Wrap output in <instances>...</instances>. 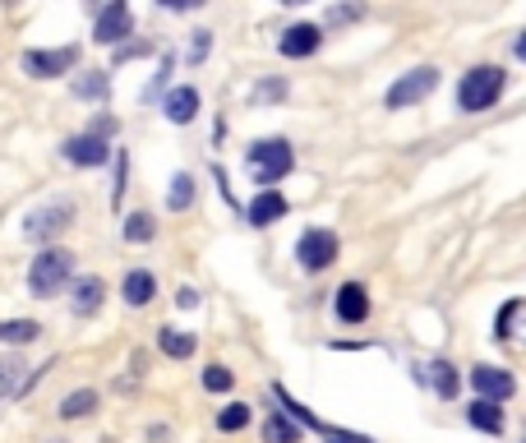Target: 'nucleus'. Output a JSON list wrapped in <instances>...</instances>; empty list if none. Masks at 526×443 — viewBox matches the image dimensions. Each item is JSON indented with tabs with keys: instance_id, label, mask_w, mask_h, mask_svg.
Returning <instances> with one entry per match:
<instances>
[{
	"instance_id": "nucleus-31",
	"label": "nucleus",
	"mask_w": 526,
	"mask_h": 443,
	"mask_svg": "<svg viewBox=\"0 0 526 443\" xmlns=\"http://www.w3.org/2000/svg\"><path fill=\"white\" fill-rule=\"evenodd\" d=\"M282 97H287V84H282V79H263V84H254L250 102L263 107V102H282Z\"/></svg>"
},
{
	"instance_id": "nucleus-21",
	"label": "nucleus",
	"mask_w": 526,
	"mask_h": 443,
	"mask_svg": "<svg viewBox=\"0 0 526 443\" xmlns=\"http://www.w3.org/2000/svg\"><path fill=\"white\" fill-rule=\"evenodd\" d=\"M194 194H199L194 190V176L190 171H176V176H171V190H167V208L171 213H185V208L194 204Z\"/></svg>"
},
{
	"instance_id": "nucleus-4",
	"label": "nucleus",
	"mask_w": 526,
	"mask_h": 443,
	"mask_svg": "<svg viewBox=\"0 0 526 443\" xmlns=\"http://www.w3.org/2000/svg\"><path fill=\"white\" fill-rule=\"evenodd\" d=\"M434 88H439V70H434V65H416V70H407L393 88H388L383 107H388V111H407V107H416V102H425Z\"/></svg>"
},
{
	"instance_id": "nucleus-23",
	"label": "nucleus",
	"mask_w": 526,
	"mask_h": 443,
	"mask_svg": "<svg viewBox=\"0 0 526 443\" xmlns=\"http://www.w3.org/2000/svg\"><path fill=\"white\" fill-rule=\"evenodd\" d=\"M120 236L130 240V245H148V240H157L153 213H130V217H125V227H120Z\"/></svg>"
},
{
	"instance_id": "nucleus-27",
	"label": "nucleus",
	"mask_w": 526,
	"mask_h": 443,
	"mask_svg": "<svg viewBox=\"0 0 526 443\" xmlns=\"http://www.w3.org/2000/svg\"><path fill=\"white\" fill-rule=\"evenodd\" d=\"M24 370H28V365H24V360H0V397H14V393H19V388H24Z\"/></svg>"
},
{
	"instance_id": "nucleus-32",
	"label": "nucleus",
	"mask_w": 526,
	"mask_h": 443,
	"mask_svg": "<svg viewBox=\"0 0 526 443\" xmlns=\"http://www.w3.org/2000/svg\"><path fill=\"white\" fill-rule=\"evenodd\" d=\"M111 162H116V185H111V208H120V194H125V180H130V153L120 148V153L111 157Z\"/></svg>"
},
{
	"instance_id": "nucleus-5",
	"label": "nucleus",
	"mask_w": 526,
	"mask_h": 443,
	"mask_svg": "<svg viewBox=\"0 0 526 443\" xmlns=\"http://www.w3.org/2000/svg\"><path fill=\"white\" fill-rule=\"evenodd\" d=\"M337 259V231L328 227H310L305 236L296 240V264L305 273H323V268Z\"/></svg>"
},
{
	"instance_id": "nucleus-15",
	"label": "nucleus",
	"mask_w": 526,
	"mask_h": 443,
	"mask_svg": "<svg viewBox=\"0 0 526 443\" xmlns=\"http://www.w3.org/2000/svg\"><path fill=\"white\" fill-rule=\"evenodd\" d=\"M162 111H167L171 125H190L194 116H199V88L185 84V88H171L167 102H162Z\"/></svg>"
},
{
	"instance_id": "nucleus-22",
	"label": "nucleus",
	"mask_w": 526,
	"mask_h": 443,
	"mask_svg": "<svg viewBox=\"0 0 526 443\" xmlns=\"http://www.w3.org/2000/svg\"><path fill=\"white\" fill-rule=\"evenodd\" d=\"M263 443H300V430L282 411H268V416H263Z\"/></svg>"
},
{
	"instance_id": "nucleus-35",
	"label": "nucleus",
	"mask_w": 526,
	"mask_h": 443,
	"mask_svg": "<svg viewBox=\"0 0 526 443\" xmlns=\"http://www.w3.org/2000/svg\"><path fill=\"white\" fill-rule=\"evenodd\" d=\"M351 19H360V10H342V5L328 10V24H351Z\"/></svg>"
},
{
	"instance_id": "nucleus-6",
	"label": "nucleus",
	"mask_w": 526,
	"mask_h": 443,
	"mask_svg": "<svg viewBox=\"0 0 526 443\" xmlns=\"http://www.w3.org/2000/svg\"><path fill=\"white\" fill-rule=\"evenodd\" d=\"M74 222V204L70 199H51V204H42V208H33V213L24 217V236L28 240H51V236H60V231Z\"/></svg>"
},
{
	"instance_id": "nucleus-36",
	"label": "nucleus",
	"mask_w": 526,
	"mask_h": 443,
	"mask_svg": "<svg viewBox=\"0 0 526 443\" xmlns=\"http://www.w3.org/2000/svg\"><path fill=\"white\" fill-rule=\"evenodd\" d=\"M176 305H180V310H194V305H199V291H194V287H180V291H176Z\"/></svg>"
},
{
	"instance_id": "nucleus-19",
	"label": "nucleus",
	"mask_w": 526,
	"mask_h": 443,
	"mask_svg": "<svg viewBox=\"0 0 526 443\" xmlns=\"http://www.w3.org/2000/svg\"><path fill=\"white\" fill-rule=\"evenodd\" d=\"M157 347H162V356H171V360H190L194 356V333H180V328H162L157 333Z\"/></svg>"
},
{
	"instance_id": "nucleus-14",
	"label": "nucleus",
	"mask_w": 526,
	"mask_h": 443,
	"mask_svg": "<svg viewBox=\"0 0 526 443\" xmlns=\"http://www.w3.org/2000/svg\"><path fill=\"white\" fill-rule=\"evenodd\" d=\"M102 296H107V282H102V277H79V282H74L70 310L79 314V319H93V314L102 310Z\"/></svg>"
},
{
	"instance_id": "nucleus-1",
	"label": "nucleus",
	"mask_w": 526,
	"mask_h": 443,
	"mask_svg": "<svg viewBox=\"0 0 526 443\" xmlns=\"http://www.w3.org/2000/svg\"><path fill=\"white\" fill-rule=\"evenodd\" d=\"M503 88H508V70H499V65H476V70H467L462 84H457V107L467 111V116L490 111L503 97Z\"/></svg>"
},
{
	"instance_id": "nucleus-26",
	"label": "nucleus",
	"mask_w": 526,
	"mask_h": 443,
	"mask_svg": "<svg viewBox=\"0 0 526 443\" xmlns=\"http://www.w3.org/2000/svg\"><path fill=\"white\" fill-rule=\"evenodd\" d=\"M107 74L102 70H84L79 74V79H74V97H88V102H102V97H107Z\"/></svg>"
},
{
	"instance_id": "nucleus-3",
	"label": "nucleus",
	"mask_w": 526,
	"mask_h": 443,
	"mask_svg": "<svg viewBox=\"0 0 526 443\" xmlns=\"http://www.w3.org/2000/svg\"><path fill=\"white\" fill-rule=\"evenodd\" d=\"M70 273H74V254L70 250H51L47 245V250L33 259V268H28V291H33L37 300H47L70 282Z\"/></svg>"
},
{
	"instance_id": "nucleus-2",
	"label": "nucleus",
	"mask_w": 526,
	"mask_h": 443,
	"mask_svg": "<svg viewBox=\"0 0 526 443\" xmlns=\"http://www.w3.org/2000/svg\"><path fill=\"white\" fill-rule=\"evenodd\" d=\"M245 162H250V176L259 190H277V180H287L296 167V153L287 139H259V144H250Z\"/></svg>"
},
{
	"instance_id": "nucleus-9",
	"label": "nucleus",
	"mask_w": 526,
	"mask_h": 443,
	"mask_svg": "<svg viewBox=\"0 0 526 443\" xmlns=\"http://www.w3.org/2000/svg\"><path fill=\"white\" fill-rule=\"evenodd\" d=\"M130 28H134V14H130V5H125V0H116V5H107V10L97 14L93 37H97V42H102V47H120V42L130 37Z\"/></svg>"
},
{
	"instance_id": "nucleus-11",
	"label": "nucleus",
	"mask_w": 526,
	"mask_h": 443,
	"mask_svg": "<svg viewBox=\"0 0 526 443\" xmlns=\"http://www.w3.org/2000/svg\"><path fill=\"white\" fill-rule=\"evenodd\" d=\"M319 42H323L319 24H291L287 33H282V42H277V51H282L287 60H305V56L319 51Z\"/></svg>"
},
{
	"instance_id": "nucleus-29",
	"label": "nucleus",
	"mask_w": 526,
	"mask_h": 443,
	"mask_svg": "<svg viewBox=\"0 0 526 443\" xmlns=\"http://www.w3.org/2000/svg\"><path fill=\"white\" fill-rule=\"evenodd\" d=\"M517 314H522V300H508V305H503L499 310V319H494V337H499V342H513V324H517Z\"/></svg>"
},
{
	"instance_id": "nucleus-10",
	"label": "nucleus",
	"mask_w": 526,
	"mask_h": 443,
	"mask_svg": "<svg viewBox=\"0 0 526 443\" xmlns=\"http://www.w3.org/2000/svg\"><path fill=\"white\" fill-rule=\"evenodd\" d=\"M60 153H65V162H74V167H102V162H111V144H102L93 134H70V139L60 144Z\"/></svg>"
},
{
	"instance_id": "nucleus-13",
	"label": "nucleus",
	"mask_w": 526,
	"mask_h": 443,
	"mask_svg": "<svg viewBox=\"0 0 526 443\" xmlns=\"http://www.w3.org/2000/svg\"><path fill=\"white\" fill-rule=\"evenodd\" d=\"M282 217H287V194L282 190H259L254 204L245 208V222H250V227H273Z\"/></svg>"
},
{
	"instance_id": "nucleus-25",
	"label": "nucleus",
	"mask_w": 526,
	"mask_h": 443,
	"mask_svg": "<svg viewBox=\"0 0 526 443\" xmlns=\"http://www.w3.org/2000/svg\"><path fill=\"white\" fill-rule=\"evenodd\" d=\"M277 402H282V416H291V425H296V420H300L305 430H314V434H328V425H323V420L314 416V411H305V407H300V402H291V397H287V388H277Z\"/></svg>"
},
{
	"instance_id": "nucleus-7",
	"label": "nucleus",
	"mask_w": 526,
	"mask_h": 443,
	"mask_svg": "<svg viewBox=\"0 0 526 443\" xmlns=\"http://www.w3.org/2000/svg\"><path fill=\"white\" fill-rule=\"evenodd\" d=\"M79 47H56V51H24V70L33 79H60V74L74 70Z\"/></svg>"
},
{
	"instance_id": "nucleus-12",
	"label": "nucleus",
	"mask_w": 526,
	"mask_h": 443,
	"mask_svg": "<svg viewBox=\"0 0 526 443\" xmlns=\"http://www.w3.org/2000/svg\"><path fill=\"white\" fill-rule=\"evenodd\" d=\"M333 310L342 324H365L370 319V291H365V282H347V287L337 291Z\"/></svg>"
},
{
	"instance_id": "nucleus-28",
	"label": "nucleus",
	"mask_w": 526,
	"mask_h": 443,
	"mask_svg": "<svg viewBox=\"0 0 526 443\" xmlns=\"http://www.w3.org/2000/svg\"><path fill=\"white\" fill-rule=\"evenodd\" d=\"M245 425H250V407H245V402H231V407L217 411V430L222 434H236V430H245Z\"/></svg>"
},
{
	"instance_id": "nucleus-30",
	"label": "nucleus",
	"mask_w": 526,
	"mask_h": 443,
	"mask_svg": "<svg viewBox=\"0 0 526 443\" xmlns=\"http://www.w3.org/2000/svg\"><path fill=\"white\" fill-rule=\"evenodd\" d=\"M231 384H236V374H231L227 365H208V370H204V388H208V393H231Z\"/></svg>"
},
{
	"instance_id": "nucleus-34",
	"label": "nucleus",
	"mask_w": 526,
	"mask_h": 443,
	"mask_svg": "<svg viewBox=\"0 0 526 443\" xmlns=\"http://www.w3.org/2000/svg\"><path fill=\"white\" fill-rule=\"evenodd\" d=\"M167 74H171V56H162V70H157V79L144 88V102H153V97L162 93V88H167Z\"/></svg>"
},
{
	"instance_id": "nucleus-24",
	"label": "nucleus",
	"mask_w": 526,
	"mask_h": 443,
	"mask_svg": "<svg viewBox=\"0 0 526 443\" xmlns=\"http://www.w3.org/2000/svg\"><path fill=\"white\" fill-rule=\"evenodd\" d=\"M93 411H97L93 388H74V393L60 402V420H79V416H93Z\"/></svg>"
},
{
	"instance_id": "nucleus-18",
	"label": "nucleus",
	"mask_w": 526,
	"mask_h": 443,
	"mask_svg": "<svg viewBox=\"0 0 526 443\" xmlns=\"http://www.w3.org/2000/svg\"><path fill=\"white\" fill-rule=\"evenodd\" d=\"M37 333H42L37 319H0V347H28L37 342Z\"/></svg>"
},
{
	"instance_id": "nucleus-33",
	"label": "nucleus",
	"mask_w": 526,
	"mask_h": 443,
	"mask_svg": "<svg viewBox=\"0 0 526 443\" xmlns=\"http://www.w3.org/2000/svg\"><path fill=\"white\" fill-rule=\"evenodd\" d=\"M208 51H213V33H208V28H199V33L190 37V65H204Z\"/></svg>"
},
{
	"instance_id": "nucleus-8",
	"label": "nucleus",
	"mask_w": 526,
	"mask_h": 443,
	"mask_svg": "<svg viewBox=\"0 0 526 443\" xmlns=\"http://www.w3.org/2000/svg\"><path fill=\"white\" fill-rule=\"evenodd\" d=\"M471 388L480 393L476 402H494V407H499V402H508V397L517 393L513 374L499 370V365H476V370H471Z\"/></svg>"
},
{
	"instance_id": "nucleus-37",
	"label": "nucleus",
	"mask_w": 526,
	"mask_h": 443,
	"mask_svg": "<svg viewBox=\"0 0 526 443\" xmlns=\"http://www.w3.org/2000/svg\"><path fill=\"white\" fill-rule=\"evenodd\" d=\"M323 443H370V439H365V434H333L328 430L323 434Z\"/></svg>"
},
{
	"instance_id": "nucleus-17",
	"label": "nucleus",
	"mask_w": 526,
	"mask_h": 443,
	"mask_svg": "<svg viewBox=\"0 0 526 443\" xmlns=\"http://www.w3.org/2000/svg\"><path fill=\"white\" fill-rule=\"evenodd\" d=\"M416 379H430L434 393L443 397V402H453L457 388H462V379H457V370L448 365V360H434V365H425V370H416Z\"/></svg>"
},
{
	"instance_id": "nucleus-16",
	"label": "nucleus",
	"mask_w": 526,
	"mask_h": 443,
	"mask_svg": "<svg viewBox=\"0 0 526 443\" xmlns=\"http://www.w3.org/2000/svg\"><path fill=\"white\" fill-rule=\"evenodd\" d=\"M120 296H125V305H134V310H144L148 300L157 296V277L148 273V268H134V273L125 277V287H120Z\"/></svg>"
},
{
	"instance_id": "nucleus-20",
	"label": "nucleus",
	"mask_w": 526,
	"mask_h": 443,
	"mask_svg": "<svg viewBox=\"0 0 526 443\" xmlns=\"http://www.w3.org/2000/svg\"><path fill=\"white\" fill-rule=\"evenodd\" d=\"M467 420L476 425L480 434H503V411L494 402H471L467 407Z\"/></svg>"
}]
</instances>
